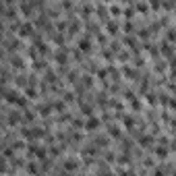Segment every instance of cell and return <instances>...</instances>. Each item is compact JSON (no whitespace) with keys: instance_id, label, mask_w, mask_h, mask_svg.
Here are the masks:
<instances>
[{"instance_id":"10","label":"cell","mask_w":176,"mask_h":176,"mask_svg":"<svg viewBox=\"0 0 176 176\" xmlns=\"http://www.w3.org/2000/svg\"><path fill=\"white\" fill-rule=\"evenodd\" d=\"M153 153H156V157H160V160H164V157L168 156V147H164V145H157Z\"/></svg>"},{"instance_id":"14","label":"cell","mask_w":176,"mask_h":176,"mask_svg":"<svg viewBox=\"0 0 176 176\" xmlns=\"http://www.w3.org/2000/svg\"><path fill=\"white\" fill-rule=\"evenodd\" d=\"M139 143H141L143 147H149V145L153 143V139H151L149 135H141V137H139Z\"/></svg>"},{"instance_id":"5","label":"cell","mask_w":176,"mask_h":176,"mask_svg":"<svg viewBox=\"0 0 176 176\" xmlns=\"http://www.w3.org/2000/svg\"><path fill=\"white\" fill-rule=\"evenodd\" d=\"M79 168V160H77V157H67V160H64V162H62V170H64V172H75V170Z\"/></svg>"},{"instance_id":"17","label":"cell","mask_w":176,"mask_h":176,"mask_svg":"<svg viewBox=\"0 0 176 176\" xmlns=\"http://www.w3.org/2000/svg\"><path fill=\"white\" fill-rule=\"evenodd\" d=\"M35 120V112H29V110H25V122H33Z\"/></svg>"},{"instance_id":"23","label":"cell","mask_w":176,"mask_h":176,"mask_svg":"<svg viewBox=\"0 0 176 176\" xmlns=\"http://www.w3.org/2000/svg\"><path fill=\"white\" fill-rule=\"evenodd\" d=\"M172 176H176V172H174V174H172Z\"/></svg>"},{"instance_id":"18","label":"cell","mask_w":176,"mask_h":176,"mask_svg":"<svg viewBox=\"0 0 176 176\" xmlns=\"http://www.w3.org/2000/svg\"><path fill=\"white\" fill-rule=\"evenodd\" d=\"M110 137H112V139H118V137H120V129H118V127H110Z\"/></svg>"},{"instance_id":"11","label":"cell","mask_w":176,"mask_h":176,"mask_svg":"<svg viewBox=\"0 0 176 176\" xmlns=\"http://www.w3.org/2000/svg\"><path fill=\"white\" fill-rule=\"evenodd\" d=\"M6 122L11 124V127H15L17 122H21V116H19V112H11V114H8V118H6Z\"/></svg>"},{"instance_id":"1","label":"cell","mask_w":176,"mask_h":176,"mask_svg":"<svg viewBox=\"0 0 176 176\" xmlns=\"http://www.w3.org/2000/svg\"><path fill=\"white\" fill-rule=\"evenodd\" d=\"M4 100H6L8 106H15V108H23V110H27V104H29V100L25 97V93H19V91H11V89H6V91H4Z\"/></svg>"},{"instance_id":"21","label":"cell","mask_w":176,"mask_h":176,"mask_svg":"<svg viewBox=\"0 0 176 176\" xmlns=\"http://www.w3.org/2000/svg\"><path fill=\"white\" fill-rule=\"evenodd\" d=\"M153 176H164V172H162V170H160V168H157L156 172H153Z\"/></svg>"},{"instance_id":"15","label":"cell","mask_w":176,"mask_h":176,"mask_svg":"<svg viewBox=\"0 0 176 176\" xmlns=\"http://www.w3.org/2000/svg\"><path fill=\"white\" fill-rule=\"evenodd\" d=\"M162 54H164V56H168V58L172 56V46H170L168 41H164V44H162Z\"/></svg>"},{"instance_id":"8","label":"cell","mask_w":176,"mask_h":176,"mask_svg":"<svg viewBox=\"0 0 176 176\" xmlns=\"http://www.w3.org/2000/svg\"><path fill=\"white\" fill-rule=\"evenodd\" d=\"M106 31H108L110 35H116L118 31H120V25H118V21H116V19H108V21H106Z\"/></svg>"},{"instance_id":"13","label":"cell","mask_w":176,"mask_h":176,"mask_svg":"<svg viewBox=\"0 0 176 176\" xmlns=\"http://www.w3.org/2000/svg\"><path fill=\"white\" fill-rule=\"evenodd\" d=\"M25 168H27V172L31 176H37V174H40V168H37V164H35V162H29Z\"/></svg>"},{"instance_id":"16","label":"cell","mask_w":176,"mask_h":176,"mask_svg":"<svg viewBox=\"0 0 176 176\" xmlns=\"http://www.w3.org/2000/svg\"><path fill=\"white\" fill-rule=\"evenodd\" d=\"M13 68H17V71H21V68H23V58H21V56H17V58H13Z\"/></svg>"},{"instance_id":"2","label":"cell","mask_w":176,"mask_h":176,"mask_svg":"<svg viewBox=\"0 0 176 176\" xmlns=\"http://www.w3.org/2000/svg\"><path fill=\"white\" fill-rule=\"evenodd\" d=\"M21 135H23V139L31 141V139H41V137H46V131L41 129V127H25Z\"/></svg>"},{"instance_id":"7","label":"cell","mask_w":176,"mask_h":176,"mask_svg":"<svg viewBox=\"0 0 176 176\" xmlns=\"http://www.w3.org/2000/svg\"><path fill=\"white\" fill-rule=\"evenodd\" d=\"M56 62L60 64V67H67V62H68V50L67 48H58V52L54 54Z\"/></svg>"},{"instance_id":"24","label":"cell","mask_w":176,"mask_h":176,"mask_svg":"<svg viewBox=\"0 0 176 176\" xmlns=\"http://www.w3.org/2000/svg\"><path fill=\"white\" fill-rule=\"evenodd\" d=\"M174 13H176V8H174Z\"/></svg>"},{"instance_id":"20","label":"cell","mask_w":176,"mask_h":176,"mask_svg":"<svg viewBox=\"0 0 176 176\" xmlns=\"http://www.w3.org/2000/svg\"><path fill=\"white\" fill-rule=\"evenodd\" d=\"M97 41H100V44H108V40H106V35H102V33L97 35Z\"/></svg>"},{"instance_id":"12","label":"cell","mask_w":176,"mask_h":176,"mask_svg":"<svg viewBox=\"0 0 176 176\" xmlns=\"http://www.w3.org/2000/svg\"><path fill=\"white\" fill-rule=\"evenodd\" d=\"M166 41H168V44H176V29L174 27H170L168 31H166Z\"/></svg>"},{"instance_id":"22","label":"cell","mask_w":176,"mask_h":176,"mask_svg":"<svg viewBox=\"0 0 176 176\" xmlns=\"http://www.w3.org/2000/svg\"><path fill=\"white\" fill-rule=\"evenodd\" d=\"M172 149H174V153H176V141H174V143H172Z\"/></svg>"},{"instance_id":"9","label":"cell","mask_w":176,"mask_h":176,"mask_svg":"<svg viewBox=\"0 0 176 176\" xmlns=\"http://www.w3.org/2000/svg\"><path fill=\"white\" fill-rule=\"evenodd\" d=\"M120 120H122V124H124V129L133 131V127H135V118H131V116H120Z\"/></svg>"},{"instance_id":"3","label":"cell","mask_w":176,"mask_h":176,"mask_svg":"<svg viewBox=\"0 0 176 176\" xmlns=\"http://www.w3.org/2000/svg\"><path fill=\"white\" fill-rule=\"evenodd\" d=\"M17 33H19V37H35V25L31 21H21Z\"/></svg>"},{"instance_id":"6","label":"cell","mask_w":176,"mask_h":176,"mask_svg":"<svg viewBox=\"0 0 176 176\" xmlns=\"http://www.w3.org/2000/svg\"><path fill=\"white\" fill-rule=\"evenodd\" d=\"M77 50H79V52H89V50H91V37H89V35L79 37V41H77Z\"/></svg>"},{"instance_id":"19","label":"cell","mask_w":176,"mask_h":176,"mask_svg":"<svg viewBox=\"0 0 176 176\" xmlns=\"http://www.w3.org/2000/svg\"><path fill=\"white\" fill-rule=\"evenodd\" d=\"M145 97H147V102L151 104V106L156 104V93H147V95H145Z\"/></svg>"},{"instance_id":"4","label":"cell","mask_w":176,"mask_h":176,"mask_svg":"<svg viewBox=\"0 0 176 176\" xmlns=\"http://www.w3.org/2000/svg\"><path fill=\"white\" fill-rule=\"evenodd\" d=\"M102 127V120H100V116H89V118H85V131L87 133H93V131H97Z\"/></svg>"}]
</instances>
